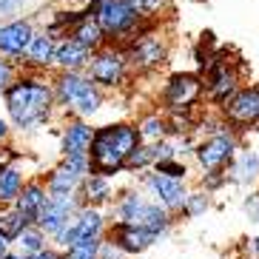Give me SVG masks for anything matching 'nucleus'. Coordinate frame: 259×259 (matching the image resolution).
<instances>
[{"label":"nucleus","mask_w":259,"mask_h":259,"mask_svg":"<svg viewBox=\"0 0 259 259\" xmlns=\"http://www.w3.org/2000/svg\"><path fill=\"white\" fill-rule=\"evenodd\" d=\"M0 97H3L12 128L20 131V134H29V131L40 128V125H46L57 114L52 74H43V71L20 69V74L9 83V89Z\"/></svg>","instance_id":"nucleus-1"},{"label":"nucleus","mask_w":259,"mask_h":259,"mask_svg":"<svg viewBox=\"0 0 259 259\" xmlns=\"http://www.w3.org/2000/svg\"><path fill=\"white\" fill-rule=\"evenodd\" d=\"M140 145V131L134 122L117 120L97 125L92 137V148H89V162H92L94 174L111 177L125 174V160L128 154Z\"/></svg>","instance_id":"nucleus-2"},{"label":"nucleus","mask_w":259,"mask_h":259,"mask_svg":"<svg viewBox=\"0 0 259 259\" xmlns=\"http://www.w3.org/2000/svg\"><path fill=\"white\" fill-rule=\"evenodd\" d=\"M52 89H54V100H57V111H63L66 117L71 114V117L92 120L106 106V92L85 71L54 69Z\"/></svg>","instance_id":"nucleus-3"},{"label":"nucleus","mask_w":259,"mask_h":259,"mask_svg":"<svg viewBox=\"0 0 259 259\" xmlns=\"http://www.w3.org/2000/svg\"><path fill=\"white\" fill-rule=\"evenodd\" d=\"M111 213L114 222H128V225H140V228L154 231L157 236L168 234L174 225V213L165 205H160L157 199H151L140 188H125L120 191L111 202Z\"/></svg>","instance_id":"nucleus-4"},{"label":"nucleus","mask_w":259,"mask_h":259,"mask_svg":"<svg viewBox=\"0 0 259 259\" xmlns=\"http://www.w3.org/2000/svg\"><path fill=\"white\" fill-rule=\"evenodd\" d=\"M125 54L131 60L134 77H151L160 74L171 60V37L160 29V20H148L145 29L137 37H131L125 43Z\"/></svg>","instance_id":"nucleus-5"},{"label":"nucleus","mask_w":259,"mask_h":259,"mask_svg":"<svg viewBox=\"0 0 259 259\" xmlns=\"http://www.w3.org/2000/svg\"><path fill=\"white\" fill-rule=\"evenodd\" d=\"M202 83H205V103L220 111L231 97H234L245 83V63L236 57L231 60V54L225 49H217L208 66L202 69Z\"/></svg>","instance_id":"nucleus-6"},{"label":"nucleus","mask_w":259,"mask_h":259,"mask_svg":"<svg viewBox=\"0 0 259 259\" xmlns=\"http://www.w3.org/2000/svg\"><path fill=\"white\" fill-rule=\"evenodd\" d=\"M92 15L97 17V23L103 26L108 43L125 46L131 37H137L140 31L145 29V17H140L134 12L128 0H97L92 6Z\"/></svg>","instance_id":"nucleus-7"},{"label":"nucleus","mask_w":259,"mask_h":259,"mask_svg":"<svg viewBox=\"0 0 259 259\" xmlns=\"http://www.w3.org/2000/svg\"><path fill=\"white\" fill-rule=\"evenodd\" d=\"M85 74L92 77L103 92H120L122 85L134 77V69H131V60L125 54V49L117 46V43H106L97 52H92Z\"/></svg>","instance_id":"nucleus-8"},{"label":"nucleus","mask_w":259,"mask_h":259,"mask_svg":"<svg viewBox=\"0 0 259 259\" xmlns=\"http://www.w3.org/2000/svg\"><path fill=\"white\" fill-rule=\"evenodd\" d=\"M160 108L162 111H194L205 100L202 71H171L160 85Z\"/></svg>","instance_id":"nucleus-9"},{"label":"nucleus","mask_w":259,"mask_h":259,"mask_svg":"<svg viewBox=\"0 0 259 259\" xmlns=\"http://www.w3.org/2000/svg\"><path fill=\"white\" fill-rule=\"evenodd\" d=\"M239 148H242V137H239L231 125H225V128L213 131V134L197 137V145H194V162H197V168L202 171V174L225 171Z\"/></svg>","instance_id":"nucleus-10"},{"label":"nucleus","mask_w":259,"mask_h":259,"mask_svg":"<svg viewBox=\"0 0 259 259\" xmlns=\"http://www.w3.org/2000/svg\"><path fill=\"white\" fill-rule=\"evenodd\" d=\"M220 114L239 137L259 131V83H242V89L220 108Z\"/></svg>","instance_id":"nucleus-11"},{"label":"nucleus","mask_w":259,"mask_h":259,"mask_svg":"<svg viewBox=\"0 0 259 259\" xmlns=\"http://www.w3.org/2000/svg\"><path fill=\"white\" fill-rule=\"evenodd\" d=\"M140 183H143V191L151 199H157L160 205H165L171 213H180L185 197H188V180H177V177H165L160 171H143L140 174Z\"/></svg>","instance_id":"nucleus-12"},{"label":"nucleus","mask_w":259,"mask_h":259,"mask_svg":"<svg viewBox=\"0 0 259 259\" xmlns=\"http://www.w3.org/2000/svg\"><path fill=\"white\" fill-rule=\"evenodd\" d=\"M37 31L34 17H9V20H0V54L15 60L17 66L23 63L26 49H29L31 37Z\"/></svg>","instance_id":"nucleus-13"},{"label":"nucleus","mask_w":259,"mask_h":259,"mask_svg":"<svg viewBox=\"0 0 259 259\" xmlns=\"http://www.w3.org/2000/svg\"><path fill=\"white\" fill-rule=\"evenodd\" d=\"M106 236L111 242H117L122 251L128 253V256H137V253H145L148 248L160 242V236L154 234L148 228H140V225H128V222H114L106 228Z\"/></svg>","instance_id":"nucleus-14"},{"label":"nucleus","mask_w":259,"mask_h":259,"mask_svg":"<svg viewBox=\"0 0 259 259\" xmlns=\"http://www.w3.org/2000/svg\"><path fill=\"white\" fill-rule=\"evenodd\" d=\"M80 208L83 205H80L77 197H52V194H49V202L43 205V211H40V217H37L34 225H40V228L49 234V239H52L57 231L66 228V225L74 220Z\"/></svg>","instance_id":"nucleus-15"},{"label":"nucleus","mask_w":259,"mask_h":259,"mask_svg":"<svg viewBox=\"0 0 259 259\" xmlns=\"http://www.w3.org/2000/svg\"><path fill=\"white\" fill-rule=\"evenodd\" d=\"M94 128L83 117H66L60 128V157H89Z\"/></svg>","instance_id":"nucleus-16"},{"label":"nucleus","mask_w":259,"mask_h":259,"mask_svg":"<svg viewBox=\"0 0 259 259\" xmlns=\"http://www.w3.org/2000/svg\"><path fill=\"white\" fill-rule=\"evenodd\" d=\"M54 52H57V34H52L49 29H37L29 49H26V57L20 63V69L49 74L54 69Z\"/></svg>","instance_id":"nucleus-17"},{"label":"nucleus","mask_w":259,"mask_h":259,"mask_svg":"<svg viewBox=\"0 0 259 259\" xmlns=\"http://www.w3.org/2000/svg\"><path fill=\"white\" fill-rule=\"evenodd\" d=\"M225 177H228L231 185H239V188L259 185V151L239 148L236 157L231 160V165L225 168Z\"/></svg>","instance_id":"nucleus-18"},{"label":"nucleus","mask_w":259,"mask_h":259,"mask_svg":"<svg viewBox=\"0 0 259 259\" xmlns=\"http://www.w3.org/2000/svg\"><path fill=\"white\" fill-rule=\"evenodd\" d=\"M92 60V49H85L83 43H77L71 34L57 37V52H54V69L66 71H85Z\"/></svg>","instance_id":"nucleus-19"},{"label":"nucleus","mask_w":259,"mask_h":259,"mask_svg":"<svg viewBox=\"0 0 259 259\" xmlns=\"http://www.w3.org/2000/svg\"><path fill=\"white\" fill-rule=\"evenodd\" d=\"M77 199L80 205H100L106 208L114 202V185H111V177H103V174H85L83 177V185L77 191Z\"/></svg>","instance_id":"nucleus-20"},{"label":"nucleus","mask_w":259,"mask_h":259,"mask_svg":"<svg viewBox=\"0 0 259 259\" xmlns=\"http://www.w3.org/2000/svg\"><path fill=\"white\" fill-rule=\"evenodd\" d=\"M49 202V188H46V180H26L20 197L15 199V208L23 213L29 222H37L43 205Z\"/></svg>","instance_id":"nucleus-21"},{"label":"nucleus","mask_w":259,"mask_h":259,"mask_svg":"<svg viewBox=\"0 0 259 259\" xmlns=\"http://www.w3.org/2000/svg\"><path fill=\"white\" fill-rule=\"evenodd\" d=\"M108 228V220H106V211L100 205H83L74 217V234H77V242L80 239H94V236H106Z\"/></svg>","instance_id":"nucleus-22"},{"label":"nucleus","mask_w":259,"mask_h":259,"mask_svg":"<svg viewBox=\"0 0 259 259\" xmlns=\"http://www.w3.org/2000/svg\"><path fill=\"white\" fill-rule=\"evenodd\" d=\"M80 185H83V174L71 171L66 162L54 165L52 171H49V177H46V188H49L52 197H77Z\"/></svg>","instance_id":"nucleus-23"},{"label":"nucleus","mask_w":259,"mask_h":259,"mask_svg":"<svg viewBox=\"0 0 259 259\" xmlns=\"http://www.w3.org/2000/svg\"><path fill=\"white\" fill-rule=\"evenodd\" d=\"M26 183L23 168L15 162H0V205H15Z\"/></svg>","instance_id":"nucleus-24"},{"label":"nucleus","mask_w":259,"mask_h":259,"mask_svg":"<svg viewBox=\"0 0 259 259\" xmlns=\"http://www.w3.org/2000/svg\"><path fill=\"white\" fill-rule=\"evenodd\" d=\"M69 34L77 40V43H83L85 49H92V52H97L100 46H106V43H108L106 31H103V26L97 23V17H94L92 12H89V15H85L83 20L69 31Z\"/></svg>","instance_id":"nucleus-25"},{"label":"nucleus","mask_w":259,"mask_h":259,"mask_svg":"<svg viewBox=\"0 0 259 259\" xmlns=\"http://www.w3.org/2000/svg\"><path fill=\"white\" fill-rule=\"evenodd\" d=\"M134 125H137L143 143H160V140L168 137V117H165V111H160V108L145 111Z\"/></svg>","instance_id":"nucleus-26"},{"label":"nucleus","mask_w":259,"mask_h":259,"mask_svg":"<svg viewBox=\"0 0 259 259\" xmlns=\"http://www.w3.org/2000/svg\"><path fill=\"white\" fill-rule=\"evenodd\" d=\"M49 245H52L49 234L40 228V225H34V222H31V225H26L23 234L15 239V248H17L20 253H26V256H31V253L43 251V248H49Z\"/></svg>","instance_id":"nucleus-27"},{"label":"nucleus","mask_w":259,"mask_h":259,"mask_svg":"<svg viewBox=\"0 0 259 259\" xmlns=\"http://www.w3.org/2000/svg\"><path fill=\"white\" fill-rule=\"evenodd\" d=\"M157 162V143H143L128 154V160H125V174H143L148 168Z\"/></svg>","instance_id":"nucleus-28"},{"label":"nucleus","mask_w":259,"mask_h":259,"mask_svg":"<svg viewBox=\"0 0 259 259\" xmlns=\"http://www.w3.org/2000/svg\"><path fill=\"white\" fill-rule=\"evenodd\" d=\"M26 225H31L29 220H26L23 213L17 211L15 205H0V234L6 236L9 242L15 245V239L20 234H23Z\"/></svg>","instance_id":"nucleus-29"},{"label":"nucleus","mask_w":259,"mask_h":259,"mask_svg":"<svg viewBox=\"0 0 259 259\" xmlns=\"http://www.w3.org/2000/svg\"><path fill=\"white\" fill-rule=\"evenodd\" d=\"M208 208H211V194H208L205 188L202 191H188V197H185L180 213H183L185 220H199V217H205Z\"/></svg>","instance_id":"nucleus-30"},{"label":"nucleus","mask_w":259,"mask_h":259,"mask_svg":"<svg viewBox=\"0 0 259 259\" xmlns=\"http://www.w3.org/2000/svg\"><path fill=\"white\" fill-rule=\"evenodd\" d=\"M154 171H160L165 177H177V180H188V165L183 162V157H168V160H157Z\"/></svg>","instance_id":"nucleus-31"},{"label":"nucleus","mask_w":259,"mask_h":259,"mask_svg":"<svg viewBox=\"0 0 259 259\" xmlns=\"http://www.w3.org/2000/svg\"><path fill=\"white\" fill-rule=\"evenodd\" d=\"M128 3L134 6V12H137L140 17H145V20H160V15L168 6V0H128Z\"/></svg>","instance_id":"nucleus-32"},{"label":"nucleus","mask_w":259,"mask_h":259,"mask_svg":"<svg viewBox=\"0 0 259 259\" xmlns=\"http://www.w3.org/2000/svg\"><path fill=\"white\" fill-rule=\"evenodd\" d=\"M17 74H20V66H17L15 60H9V57H3V54H0V94L6 92L9 83H12Z\"/></svg>","instance_id":"nucleus-33"},{"label":"nucleus","mask_w":259,"mask_h":259,"mask_svg":"<svg viewBox=\"0 0 259 259\" xmlns=\"http://www.w3.org/2000/svg\"><path fill=\"white\" fill-rule=\"evenodd\" d=\"M26 6H29V0H0V20L17 17Z\"/></svg>","instance_id":"nucleus-34"},{"label":"nucleus","mask_w":259,"mask_h":259,"mask_svg":"<svg viewBox=\"0 0 259 259\" xmlns=\"http://www.w3.org/2000/svg\"><path fill=\"white\" fill-rule=\"evenodd\" d=\"M128 253L122 251L117 242H111L108 236H103V242H100V256L97 259H125Z\"/></svg>","instance_id":"nucleus-35"},{"label":"nucleus","mask_w":259,"mask_h":259,"mask_svg":"<svg viewBox=\"0 0 259 259\" xmlns=\"http://www.w3.org/2000/svg\"><path fill=\"white\" fill-rule=\"evenodd\" d=\"M242 211H245V217H248V220L259 225V188L251 191V194L242 199Z\"/></svg>","instance_id":"nucleus-36"},{"label":"nucleus","mask_w":259,"mask_h":259,"mask_svg":"<svg viewBox=\"0 0 259 259\" xmlns=\"http://www.w3.org/2000/svg\"><path fill=\"white\" fill-rule=\"evenodd\" d=\"M12 122H9V117H0V148L3 145H9V140H12Z\"/></svg>","instance_id":"nucleus-37"},{"label":"nucleus","mask_w":259,"mask_h":259,"mask_svg":"<svg viewBox=\"0 0 259 259\" xmlns=\"http://www.w3.org/2000/svg\"><path fill=\"white\" fill-rule=\"evenodd\" d=\"M60 256V251L54 248V245H49V248H43V251H37V253H31L29 259H57Z\"/></svg>","instance_id":"nucleus-38"},{"label":"nucleus","mask_w":259,"mask_h":259,"mask_svg":"<svg viewBox=\"0 0 259 259\" xmlns=\"http://www.w3.org/2000/svg\"><path fill=\"white\" fill-rule=\"evenodd\" d=\"M0 259H29V256H26V253H20V251H17V248H15V251L9 248V251L3 253V256H0Z\"/></svg>","instance_id":"nucleus-39"},{"label":"nucleus","mask_w":259,"mask_h":259,"mask_svg":"<svg viewBox=\"0 0 259 259\" xmlns=\"http://www.w3.org/2000/svg\"><path fill=\"white\" fill-rule=\"evenodd\" d=\"M248 248H251L253 256H259V236H251V239H248Z\"/></svg>","instance_id":"nucleus-40"},{"label":"nucleus","mask_w":259,"mask_h":259,"mask_svg":"<svg viewBox=\"0 0 259 259\" xmlns=\"http://www.w3.org/2000/svg\"><path fill=\"white\" fill-rule=\"evenodd\" d=\"M9 248H12V242H9V239H6L3 234H0V256H3V253H6Z\"/></svg>","instance_id":"nucleus-41"}]
</instances>
